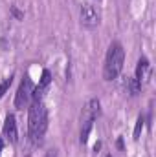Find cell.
Wrapping results in <instances>:
<instances>
[{
	"label": "cell",
	"mask_w": 156,
	"mask_h": 157,
	"mask_svg": "<svg viewBox=\"0 0 156 157\" xmlns=\"http://www.w3.org/2000/svg\"><path fill=\"white\" fill-rule=\"evenodd\" d=\"M48 128V112L42 101H33L30 106V115H28V130L30 137L33 143H39L42 135L46 133Z\"/></svg>",
	"instance_id": "6da1fadb"
},
{
	"label": "cell",
	"mask_w": 156,
	"mask_h": 157,
	"mask_svg": "<svg viewBox=\"0 0 156 157\" xmlns=\"http://www.w3.org/2000/svg\"><path fill=\"white\" fill-rule=\"evenodd\" d=\"M123 60H125V49L119 42H112L109 51H107V59H105V68H103V77L105 80H114L123 70Z\"/></svg>",
	"instance_id": "7a4b0ae2"
},
{
	"label": "cell",
	"mask_w": 156,
	"mask_h": 157,
	"mask_svg": "<svg viewBox=\"0 0 156 157\" xmlns=\"http://www.w3.org/2000/svg\"><path fill=\"white\" fill-rule=\"evenodd\" d=\"M33 90H35V86H33L31 78L30 77L22 78V82H20V86L17 90V95H15V106L18 110H22L24 106H28L33 101Z\"/></svg>",
	"instance_id": "3957f363"
},
{
	"label": "cell",
	"mask_w": 156,
	"mask_h": 157,
	"mask_svg": "<svg viewBox=\"0 0 156 157\" xmlns=\"http://www.w3.org/2000/svg\"><path fill=\"white\" fill-rule=\"evenodd\" d=\"M81 24L84 28H96L99 24V13L92 4H83L81 6Z\"/></svg>",
	"instance_id": "277c9868"
},
{
	"label": "cell",
	"mask_w": 156,
	"mask_h": 157,
	"mask_svg": "<svg viewBox=\"0 0 156 157\" xmlns=\"http://www.w3.org/2000/svg\"><path fill=\"white\" fill-rule=\"evenodd\" d=\"M97 115H99V101L97 99H90L84 104V108H83L81 121H96Z\"/></svg>",
	"instance_id": "5b68a950"
},
{
	"label": "cell",
	"mask_w": 156,
	"mask_h": 157,
	"mask_svg": "<svg viewBox=\"0 0 156 157\" xmlns=\"http://www.w3.org/2000/svg\"><path fill=\"white\" fill-rule=\"evenodd\" d=\"M50 82H51V75H50L48 70H44V71H42V77H40L39 86L33 90V101H42V97H44V93H46Z\"/></svg>",
	"instance_id": "8992f818"
},
{
	"label": "cell",
	"mask_w": 156,
	"mask_h": 157,
	"mask_svg": "<svg viewBox=\"0 0 156 157\" xmlns=\"http://www.w3.org/2000/svg\"><path fill=\"white\" fill-rule=\"evenodd\" d=\"M4 135L11 141V143H17L18 141V130H17V122L13 115H7L4 121Z\"/></svg>",
	"instance_id": "52a82bcc"
},
{
	"label": "cell",
	"mask_w": 156,
	"mask_h": 157,
	"mask_svg": "<svg viewBox=\"0 0 156 157\" xmlns=\"http://www.w3.org/2000/svg\"><path fill=\"white\" fill-rule=\"evenodd\" d=\"M151 75V64H149V60L145 59V57H142L140 60H138V66H136V80L140 82V84H143L147 78Z\"/></svg>",
	"instance_id": "ba28073f"
},
{
	"label": "cell",
	"mask_w": 156,
	"mask_h": 157,
	"mask_svg": "<svg viewBox=\"0 0 156 157\" xmlns=\"http://www.w3.org/2000/svg\"><path fill=\"white\" fill-rule=\"evenodd\" d=\"M92 126H94V121H81V133H79L81 144H84L88 141V135L92 132Z\"/></svg>",
	"instance_id": "9c48e42d"
},
{
	"label": "cell",
	"mask_w": 156,
	"mask_h": 157,
	"mask_svg": "<svg viewBox=\"0 0 156 157\" xmlns=\"http://www.w3.org/2000/svg\"><path fill=\"white\" fill-rule=\"evenodd\" d=\"M143 122H145V119H143V115H140L138 121H136V126H134V141H138V139H140L142 130H143Z\"/></svg>",
	"instance_id": "30bf717a"
},
{
	"label": "cell",
	"mask_w": 156,
	"mask_h": 157,
	"mask_svg": "<svg viewBox=\"0 0 156 157\" xmlns=\"http://www.w3.org/2000/svg\"><path fill=\"white\" fill-rule=\"evenodd\" d=\"M11 82H13V75H9V77H6L2 82H0V99L4 97V93L9 90V86H11Z\"/></svg>",
	"instance_id": "8fae6325"
},
{
	"label": "cell",
	"mask_w": 156,
	"mask_h": 157,
	"mask_svg": "<svg viewBox=\"0 0 156 157\" xmlns=\"http://www.w3.org/2000/svg\"><path fill=\"white\" fill-rule=\"evenodd\" d=\"M129 88H130V93H132V95H136V93H140L142 84H140L136 78H130V80H129Z\"/></svg>",
	"instance_id": "7c38bea8"
},
{
	"label": "cell",
	"mask_w": 156,
	"mask_h": 157,
	"mask_svg": "<svg viewBox=\"0 0 156 157\" xmlns=\"http://www.w3.org/2000/svg\"><path fill=\"white\" fill-rule=\"evenodd\" d=\"M11 11H13V15H15L17 18H22V13H20V11H18L17 7H11Z\"/></svg>",
	"instance_id": "4fadbf2b"
},
{
	"label": "cell",
	"mask_w": 156,
	"mask_h": 157,
	"mask_svg": "<svg viewBox=\"0 0 156 157\" xmlns=\"http://www.w3.org/2000/svg\"><path fill=\"white\" fill-rule=\"evenodd\" d=\"M2 150H4V141L0 139V155H2Z\"/></svg>",
	"instance_id": "5bb4252c"
},
{
	"label": "cell",
	"mask_w": 156,
	"mask_h": 157,
	"mask_svg": "<svg viewBox=\"0 0 156 157\" xmlns=\"http://www.w3.org/2000/svg\"><path fill=\"white\" fill-rule=\"evenodd\" d=\"M107 157H112V155H107Z\"/></svg>",
	"instance_id": "9a60e30c"
}]
</instances>
